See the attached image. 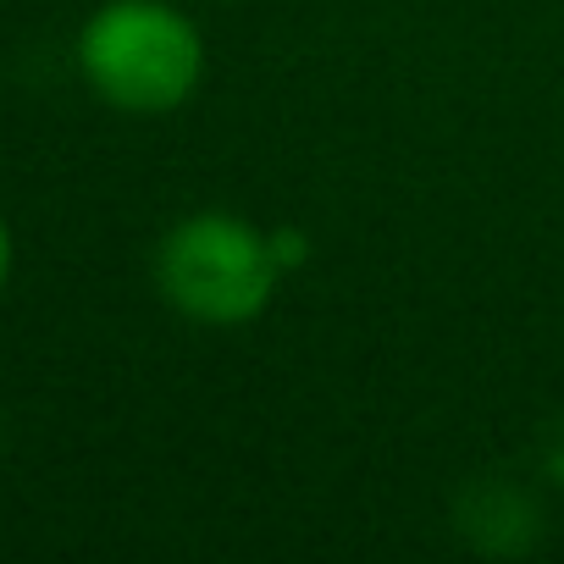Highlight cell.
Returning a JSON list of instances; mask_svg holds the SVG:
<instances>
[{
    "label": "cell",
    "mask_w": 564,
    "mask_h": 564,
    "mask_svg": "<svg viewBox=\"0 0 564 564\" xmlns=\"http://www.w3.org/2000/svg\"><path fill=\"white\" fill-rule=\"evenodd\" d=\"M271 227H254L238 210H188L155 243V289L161 300L199 327H243L265 316L282 289Z\"/></svg>",
    "instance_id": "obj_1"
},
{
    "label": "cell",
    "mask_w": 564,
    "mask_h": 564,
    "mask_svg": "<svg viewBox=\"0 0 564 564\" xmlns=\"http://www.w3.org/2000/svg\"><path fill=\"white\" fill-rule=\"evenodd\" d=\"M84 84L133 117L177 111L205 78V34L172 0H106L78 34Z\"/></svg>",
    "instance_id": "obj_2"
},
{
    "label": "cell",
    "mask_w": 564,
    "mask_h": 564,
    "mask_svg": "<svg viewBox=\"0 0 564 564\" xmlns=\"http://www.w3.org/2000/svg\"><path fill=\"white\" fill-rule=\"evenodd\" d=\"M271 249H276V265L282 271H300L311 260V232L300 227H271Z\"/></svg>",
    "instance_id": "obj_3"
},
{
    "label": "cell",
    "mask_w": 564,
    "mask_h": 564,
    "mask_svg": "<svg viewBox=\"0 0 564 564\" xmlns=\"http://www.w3.org/2000/svg\"><path fill=\"white\" fill-rule=\"evenodd\" d=\"M7 276H12V227L0 216V289H7Z\"/></svg>",
    "instance_id": "obj_4"
}]
</instances>
